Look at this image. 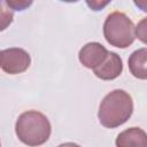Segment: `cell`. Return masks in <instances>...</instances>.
I'll list each match as a JSON object with an SVG mask.
<instances>
[{
  "label": "cell",
  "instance_id": "cell-1",
  "mask_svg": "<svg viewBox=\"0 0 147 147\" xmlns=\"http://www.w3.org/2000/svg\"><path fill=\"white\" fill-rule=\"evenodd\" d=\"M133 113V101L131 95L124 90H114L101 101L98 118L102 126L108 129L124 124Z\"/></svg>",
  "mask_w": 147,
  "mask_h": 147
},
{
  "label": "cell",
  "instance_id": "cell-2",
  "mask_svg": "<svg viewBox=\"0 0 147 147\" xmlns=\"http://www.w3.org/2000/svg\"><path fill=\"white\" fill-rule=\"evenodd\" d=\"M52 132L48 118L40 111L28 110L22 113L15 123V133L20 141L29 147L45 144Z\"/></svg>",
  "mask_w": 147,
  "mask_h": 147
},
{
  "label": "cell",
  "instance_id": "cell-3",
  "mask_svg": "<svg viewBox=\"0 0 147 147\" xmlns=\"http://www.w3.org/2000/svg\"><path fill=\"white\" fill-rule=\"evenodd\" d=\"M103 36L108 44L117 48L131 46L136 39L134 24L122 11L110 13L103 23Z\"/></svg>",
  "mask_w": 147,
  "mask_h": 147
},
{
  "label": "cell",
  "instance_id": "cell-4",
  "mask_svg": "<svg viewBox=\"0 0 147 147\" xmlns=\"http://www.w3.org/2000/svg\"><path fill=\"white\" fill-rule=\"evenodd\" d=\"M31 64L30 54L23 48L11 47L0 51V67L9 75L22 74Z\"/></svg>",
  "mask_w": 147,
  "mask_h": 147
},
{
  "label": "cell",
  "instance_id": "cell-5",
  "mask_svg": "<svg viewBox=\"0 0 147 147\" xmlns=\"http://www.w3.org/2000/svg\"><path fill=\"white\" fill-rule=\"evenodd\" d=\"M108 52L109 51H107V48L100 42H87L80 48L78 53V59L85 68L93 70L103 62Z\"/></svg>",
  "mask_w": 147,
  "mask_h": 147
},
{
  "label": "cell",
  "instance_id": "cell-6",
  "mask_svg": "<svg viewBox=\"0 0 147 147\" xmlns=\"http://www.w3.org/2000/svg\"><path fill=\"white\" fill-rule=\"evenodd\" d=\"M123 71V61L115 52H108L103 62L93 69L94 75L102 80H113Z\"/></svg>",
  "mask_w": 147,
  "mask_h": 147
},
{
  "label": "cell",
  "instance_id": "cell-7",
  "mask_svg": "<svg viewBox=\"0 0 147 147\" xmlns=\"http://www.w3.org/2000/svg\"><path fill=\"white\" fill-rule=\"evenodd\" d=\"M115 144L116 147H147V134L140 127H129L117 136Z\"/></svg>",
  "mask_w": 147,
  "mask_h": 147
},
{
  "label": "cell",
  "instance_id": "cell-8",
  "mask_svg": "<svg viewBox=\"0 0 147 147\" xmlns=\"http://www.w3.org/2000/svg\"><path fill=\"white\" fill-rule=\"evenodd\" d=\"M129 69L130 72L138 79H142L145 80L147 78V68H146V63H147V49L146 47L139 48L137 51H134L129 60Z\"/></svg>",
  "mask_w": 147,
  "mask_h": 147
},
{
  "label": "cell",
  "instance_id": "cell-9",
  "mask_svg": "<svg viewBox=\"0 0 147 147\" xmlns=\"http://www.w3.org/2000/svg\"><path fill=\"white\" fill-rule=\"evenodd\" d=\"M14 20V13L5 0H0V31L6 30Z\"/></svg>",
  "mask_w": 147,
  "mask_h": 147
},
{
  "label": "cell",
  "instance_id": "cell-10",
  "mask_svg": "<svg viewBox=\"0 0 147 147\" xmlns=\"http://www.w3.org/2000/svg\"><path fill=\"white\" fill-rule=\"evenodd\" d=\"M8 7L11 10H24L29 6L32 5V1H26V0H6Z\"/></svg>",
  "mask_w": 147,
  "mask_h": 147
},
{
  "label": "cell",
  "instance_id": "cell-11",
  "mask_svg": "<svg viewBox=\"0 0 147 147\" xmlns=\"http://www.w3.org/2000/svg\"><path fill=\"white\" fill-rule=\"evenodd\" d=\"M134 36L139 38L144 44H146V36H147V29H146V18H142L138 25L134 28Z\"/></svg>",
  "mask_w": 147,
  "mask_h": 147
},
{
  "label": "cell",
  "instance_id": "cell-12",
  "mask_svg": "<svg viewBox=\"0 0 147 147\" xmlns=\"http://www.w3.org/2000/svg\"><path fill=\"white\" fill-rule=\"evenodd\" d=\"M110 1H98V0H93V1H86L87 6L93 9V10H101L103 7H106Z\"/></svg>",
  "mask_w": 147,
  "mask_h": 147
},
{
  "label": "cell",
  "instance_id": "cell-13",
  "mask_svg": "<svg viewBox=\"0 0 147 147\" xmlns=\"http://www.w3.org/2000/svg\"><path fill=\"white\" fill-rule=\"evenodd\" d=\"M57 147H80V146L77 145V144H75V142H64V144L59 145Z\"/></svg>",
  "mask_w": 147,
  "mask_h": 147
},
{
  "label": "cell",
  "instance_id": "cell-14",
  "mask_svg": "<svg viewBox=\"0 0 147 147\" xmlns=\"http://www.w3.org/2000/svg\"><path fill=\"white\" fill-rule=\"evenodd\" d=\"M0 147H1V142H0Z\"/></svg>",
  "mask_w": 147,
  "mask_h": 147
}]
</instances>
